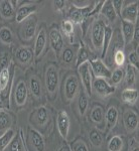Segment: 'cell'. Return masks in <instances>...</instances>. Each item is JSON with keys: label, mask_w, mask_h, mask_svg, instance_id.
Returning a JSON list of instances; mask_svg holds the SVG:
<instances>
[{"label": "cell", "mask_w": 139, "mask_h": 151, "mask_svg": "<svg viewBox=\"0 0 139 151\" xmlns=\"http://www.w3.org/2000/svg\"><path fill=\"white\" fill-rule=\"evenodd\" d=\"M107 23L106 20L103 17H96L92 25L91 30V41L94 45V47L97 50H102V45H103V40H104V33H105V27Z\"/></svg>", "instance_id": "1"}, {"label": "cell", "mask_w": 139, "mask_h": 151, "mask_svg": "<svg viewBox=\"0 0 139 151\" xmlns=\"http://www.w3.org/2000/svg\"><path fill=\"white\" fill-rule=\"evenodd\" d=\"M94 5L95 2H91L87 7H76L75 5L71 6L67 15L68 19L74 24H82L87 18H89V14L94 8Z\"/></svg>", "instance_id": "2"}, {"label": "cell", "mask_w": 139, "mask_h": 151, "mask_svg": "<svg viewBox=\"0 0 139 151\" xmlns=\"http://www.w3.org/2000/svg\"><path fill=\"white\" fill-rule=\"evenodd\" d=\"M19 27V36L21 40L23 41H30L35 37L36 30H37V18L35 15L29 16L27 19L20 23Z\"/></svg>", "instance_id": "3"}, {"label": "cell", "mask_w": 139, "mask_h": 151, "mask_svg": "<svg viewBox=\"0 0 139 151\" xmlns=\"http://www.w3.org/2000/svg\"><path fill=\"white\" fill-rule=\"evenodd\" d=\"M45 88L50 95L55 96L58 86V72L53 65L46 68L45 70Z\"/></svg>", "instance_id": "4"}, {"label": "cell", "mask_w": 139, "mask_h": 151, "mask_svg": "<svg viewBox=\"0 0 139 151\" xmlns=\"http://www.w3.org/2000/svg\"><path fill=\"white\" fill-rule=\"evenodd\" d=\"M90 69L92 73L96 78H101V79H110L112 72L108 69L106 65L103 63V60L100 58H94V60H90L89 62Z\"/></svg>", "instance_id": "5"}, {"label": "cell", "mask_w": 139, "mask_h": 151, "mask_svg": "<svg viewBox=\"0 0 139 151\" xmlns=\"http://www.w3.org/2000/svg\"><path fill=\"white\" fill-rule=\"evenodd\" d=\"M94 89L97 95H99L102 98H106L109 97L115 92L116 87L112 86L109 84L105 79L101 78H97L94 82H92V90Z\"/></svg>", "instance_id": "6"}, {"label": "cell", "mask_w": 139, "mask_h": 151, "mask_svg": "<svg viewBox=\"0 0 139 151\" xmlns=\"http://www.w3.org/2000/svg\"><path fill=\"white\" fill-rule=\"evenodd\" d=\"M78 73L81 78V81L84 87L85 92L87 95L91 96L92 95V75H91V69H90L89 63H84L78 67Z\"/></svg>", "instance_id": "7"}, {"label": "cell", "mask_w": 139, "mask_h": 151, "mask_svg": "<svg viewBox=\"0 0 139 151\" xmlns=\"http://www.w3.org/2000/svg\"><path fill=\"white\" fill-rule=\"evenodd\" d=\"M79 91V80L76 75H70L64 82V95L68 101L74 100Z\"/></svg>", "instance_id": "8"}, {"label": "cell", "mask_w": 139, "mask_h": 151, "mask_svg": "<svg viewBox=\"0 0 139 151\" xmlns=\"http://www.w3.org/2000/svg\"><path fill=\"white\" fill-rule=\"evenodd\" d=\"M138 4H139L138 1H134L132 3L128 4V5L123 6L120 14L121 20L127 21V22L133 24L135 23L138 20V11H139Z\"/></svg>", "instance_id": "9"}, {"label": "cell", "mask_w": 139, "mask_h": 151, "mask_svg": "<svg viewBox=\"0 0 139 151\" xmlns=\"http://www.w3.org/2000/svg\"><path fill=\"white\" fill-rule=\"evenodd\" d=\"M57 127L60 136L67 139L70 131V117L65 110H60L57 115Z\"/></svg>", "instance_id": "10"}, {"label": "cell", "mask_w": 139, "mask_h": 151, "mask_svg": "<svg viewBox=\"0 0 139 151\" xmlns=\"http://www.w3.org/2000/svg\"><path fill=\"white\" fill-rule=\"evenodd\" d=\"M25 3H27V2H24L22 5L18 6L17 10L15 12V21L17 23H22L25 19H27L29 16L33 15V13L37 10V6L35 4Z\"/></svg>", "instance_id": "11"}, {"label": "cell", "mask_w": 139, "mask_h": 151, "mask_svg": "<svg viewBox=\"0 0 139 151\" xmlns=\"http://www.w3.org/2000/svg\"><path fill=\"white\" fill-rule=\"evenodd\" d=\"M28 96V90L26 83L24 81H19L18 84L16 85L15 90H14V101H15V105L18 107H22L25 105L26 101H27Z\"/></svg>", "instance_id": "12"}, {"label": "cell", "mask_w": 139, "mask_h": 151, "mask_svg": "<svg viewBox=\"0 0 139 151\" xmlns=\"http://www.w3.org/2000/svg\"><path fill=\"white\" fill-rule=\"evenodd\" d=\"M46 38H48V36H46V29L45 26L42 25L37 32L35 42V47H33V55H35V58H40L42 55L46 45Z\"/></svg>", "instance_id": "13"}, {"label": "cell", "mask_w": 139, "mask_h": 151, "mask_svg": "<svg viewBox=\"0 0 139 151\" xmlns=\"http://www.w3.org/2000/svg\"><path fill=\"white\" fill-rule=\"evenodd\" d=\"M50 47L55 52L60 53V50L64 47V37H63V35L60 32V30L58 27H52L50 30Z\"/></svg>", "instance_id": "14"}, {"label": "cell", "mask_w": 139, "mask_h": 151, "mask_svg": "<svg viewBox=\"0 0 139 151\" xmlns=\"http://www.w3.org/2000/svg\"><path fill=\"white\" fill-rule=\"evenodd\" d=\"M123 123L124 127L128 133H132L138 128L139 117L138 114L132 110H126L123 115Z\"/></svg>", "instance_id": "15"}, {"label": "cell", "mask_w": 139, "mask_h": 151, "mask_svg": "<svg viewBox=\"0 0 139 151\" xmlns=\"http://www.w3.org/2000/svg\"><path fill=\"white\" fill-rule=\"evenodd\" d=\"M33 52L28 47H20L15 52V58L20 64H28L33 58Z\"/></svg>", "instance_id": "16"}, {"label": "cell", "mask_w": 139, "mask_h": 151, "mask_svg": "<svg viewBox=\"0 0 139 151\" xmlns=\"http://www.w3.org/2000/svg\"><path fill=\"white\" fill-rule=\"evenodd\" d=\"M31 118L33 119V122L36 125H38L40 127H45L46 123L48 122V119H50V115H48V112L46 110L45 107H40L35 110V113L31 115Z\"/></svg>", "instance_id": "17"}, {"label": "cell", "mask_w": 139, "mask_h": 151, "mask_svg": "<svg viewBox=\"0 0 139 151\" xmlns=\"http://www.w3.org/2000/svg\"><path fill=\"white\" fill-rule=\"evenodd\" d=\"M29 135H30L31 143L35 146L36 151H45V143L40 131L31 128L29 129Z\"/></svg>", "instance_id": "18"}, {"label": "cell", "mask_w": 139, "mask_h": 151, "mask_svg": "<svg viewBox=\"0 0 139 151\" xmlns=\"http://www.w3.org/2000/svg\"><path fill=\"white\" fill-rule=\"evenodd\" d=\"M118 117H119V113H118L117 108H115V107L112 106L106 111L105 119H106L107 131H110L115 127L116 124H117V121H118Z\"/></svg>", "instance_id": "19"}, {"label": "cell", "mask_w": 139, "mask_h": 151, "mask_svg": "<svg viewBox=\"0 0 139 151\" xmlns=\"http://www.w3.org/2000/svg\"><path fill=\"white\" fill-rule=\"evenodd\" d=\"M0 16L4 19L15 18V10L12 6L11 1H7V0L0 1Z\"/></svg>", "instance_id": "20"}, {"label": "cell", "mask_w": 139, "mask_h": 151, "mask_svg": "<svg viewBox=\"0 0 139 151\" xmlns=\"http://www.w3.org/2000/svg\"><path fill=\"white\" fill-rule=\"evenodd\" d=\"M100 13L103 16H105V19L109 21V22H114L117 18V14L115 10H114L113 6H112V1L108 0V1H104V4L101 8Z\"/></svg>", "instance_id": "21"}, {"label": "cell", "mask_w": 139, "mask_h": 151, "mask_svg": "<svg viewBox=\"0 0 139 151\" xmlns=\"http://www.w3.org/2000/svg\"><path fill=\"white\" fill-rule=\"evenodd\" d=\"M122 100H123L124 103L128 105H135L136 102L138 101L139 93L136 89L133 88H127V89L123 90L121 94Z\"/></svg>", "instance_id": "22"}, {"label": "cell", "mask_w": 139, "mask_h": 151, "mask_svg": "<svg viewBox=\"0 0 139 151\" xmlns=\"http://www.w3.org/2000/svg\"><path fill=\"white\" fill-rule=\"evenodd\" d=\"M134 24L122 20V35H123L124 45H127L133 40Z\"/></svg>", "instance_id": "23"}, {"label": "cell", "mask_w": 139, "mask_h": 151, "mask_svg": "<svg viewBox=\"0 0 139 151\" xmlns=\"http://www.w3.org/2000/svg\"><path fill=\"white\" fill-rule=\"evenodd\" d=\"M112 35H113V30H112L111 26L107 24L105 27V33H104V40H103V45H102V50H101V58H105L108 52L109 45L112 40Z\"/></svg>", "instance_id": "24"}, {"label": "cell", "mask_w": 139, "mask_h": 151, "mask_svg": "<svg viewBox=\"0 0 139 151\" xmlns=\"http://www.w3.org/2000/svg\"><path fill=\"white\" fill-rule=\"evenodd\" d=\"M137 69L131 65H126V70L124 72V79H125L126 85L128 87H132L136 82V77H137Z\"/></svg>", "instance_id": "25"}, {"label": "cell", "mask_w": 139, "mask_h": 151, "mask_svg": "<svg viewBox=\"0 0 139 151\" xmlns=\"http://www.w3.org/2000/svg\"><path fill=\"white\" fill-rule=\"evenodd\" d=\"M10 68L7 67L0 70V93L5 92L9 83H10Z\"/></svg>", "instance_id": "26"}, {"label": "cell", "mask_w": 139, "mask_h": 151, "mask_svg": "<svg viewBox=\"0 0 139 151\" xmlns=\"http://www.w3.org/2000/svg\"><path fill=\"white\" fill-rule=\"evenodd\" d=\"M90 119L96 125H101L104 121V110L101 106H95L90 114Z\"/></svg>", "instance_id": "27"}, {"label": "cell", "mask_w": 139, "mask_h": 151, "mask_svg": "<svg viewBox=\"0 0 139 151\" xmlns=\"http://www.w3.org/2000/svg\"><path fill=\"white\" fill-rule=\"evenodd\" d=\"M88 106H89L88 95L85 92V90H81L79 92V98H78V108H79L80 115H85V113H86L88 109Z\"/></svg>", "instance_id": "28"}, {"label": "cell", "mask_w": 139, "mask_h": 151, "mask_svg": "<svg viewBox=\"0 0 139 151\" xmlns=\"http://www.w3.org/2000/svg\"><path fill=\"white\" fill-rule=\"evenodd\" d=\"M74 31H75V24L70 21L69 19L62 21L60 24V32H63L66 36L70 38L71 41L74 40Z\"/></svg>", "instance_id": "29"}, {"label": "cell", "mask_w": 139, "mask_h": 151, "mask_svg": "<svg viewBox=\"0 0 139 151\" xmlns=\"http://www.w3.org/2000/svg\"><path fill=\"white\" fill-rule=\"evenodd\" d=\"M14 136H15V132L11 128L5 131L2 135H0V151H4L6 149V147L14 138Z\"/></svg>", "instance_id": "30"}, {"label": "cell", "mask_w": 139, "mask_h": 151, "mask_svg": "<svg viewBox=\"0 0 139 151\" xmlns=\"http://www.w3.org/2000/svg\"><path fill=\"white\" fill-rule=\"evenodd\" d=\"M124 146L123 138L119 135H115L109 140L108 144H107V148L109 151H122Z\"/></svg>", "instance_id": "31"}, {"label": "cell", "mask_w": 139, "mask_h": 151, "mask_svg": "<svg viewBox=\"0 0 139 151\" xmlns=\"http://www.w3.org/2000/svg\"><path fill=\"white\" fill-rule=\"evenodd\" d=\"M12 123V119L8 113L5 111H0V131L5 132L8 129H10Z\"/></svg>", "instance_id": "32"}, {"label": "cell", "mask_w": 139, "mask_h": 151, "mask_svg": "<svg viewBox=\"0 0 139 151\" xmlns=\"http://www.w3.org/2000/svg\"><path fill=\"white\" fill-rule=\"evenodd\" d=\"M29 89L30 92L35 98H40L41 97V84L40 80L36 77H31L29 80Z\"/></svg>", "instance_id": "33"}, {"label": "cell", "mask_w": 139, "mask_h": 151, "mask_svg": "<svg viewBox=\"0 0 139 151\" xmlns=\"http://www.w3.org/2000/svg\"><path fill=\"white\" fill-rule=\"evenodd\" d=\"M4 151H24L23 142L19 134L14 136V138L12 139V141L9 143V145L7 146Z\"/></svg>", "instance_id": "34"}, {"label": "cell", "mask_w": 139, "mask_h": 151, "mask_svg": "<svg viewBox=\"0 0 139 151\" xmlns=\"http://www.w3.org/2000/svg\"><path fill=\"white\" fill-rule=\"evenodd\" d=\"M123 79H124V70L122 69V68H117V69L111 74V77H110V79H109V81H110L109 84L115 87L116 85L120 84Z\"/></svg>", "instance_id": "35"}, {"label": "cell", "mask_w": 139, "mask_h": 151, "mask_svg": "<svg viewBox=\"0 0 139 151\" xmlns=\"http://www.w3.org/2000/svg\"><path fill=\"white\" fill-rule=\"evenodd\" d=\"M0 40L5 45H10L13 41V35L10 30V28L8 27H2L0 28Z\"/></svg>", "instance_id": "36"}, {"label": "cell", "mask_w": 139, "mask_h": 151, "mask_svg": "<svg viewBox=\"0 0 139 151\" xmlns=\"http://www.w3.org/2000/svg\"><path fill=\"white\" fill-rule=\"evenodd\" d=\"M87 62H89V52H87V50L85 47H81L77 53L76 65H77V68H78L79 65H81L82 64L87 63Z\"/></svg>", "instance_id": "37"}, {"label": "cell", "mask_w": 139, "mask_h": 151, "mask_svg": "<svg viewBox=\"0 0 139 151\" xmlns=\"http://www.w3.org/2000/svg\"><path fill=\"white\" fill-rule=\"evenodd\" d=\"M89 138L92 144L97 147H100L103 143V137H102L101 133L97 130H92L89 134Z\"/></svg>", "instance_id": "38"}, {"label": "cell", "mask_w": 139, "mask_h": 151, "mask_svg": "<svg viewBox=\"0 0 139 151\" xmlns=\"http://www.w3.org/2000/svg\"><path fill=\"white\" fill-rule=\"evenodd\" d=\"M126 60L125 53H124L123 50L118 48L114 52V63L118 68H122V65H124Z\"/></svg>", "instance_id": "39"}, {"label": "cell", "mask_w": 139, "mask_h": 151, "mask_svg": "<svg viewBox=\"0 0 139 151\" xmlns=\"http://www.w3.org/2000/svg\"><path fill=\"white\" fill-rule=\"evenodd\" d=\"M76 57V52H75V48L74 47H67L64 50L63 52V60L66 64H71L73 60H75Z\"/></svg>", "instance_id": "40"}, {"label": "cell", "mask_w": 139, "mask_h": 151, "mask_svg": "<svg viewBox=\"0 0 139 151\" xmlns=\"http://www.w3.org/2000/svg\"><path fill=\"white\" fill-rule=\"evenodd\" d=\"M72 151H89L87 144L85 143V141L83 140H77L73 143L72 145Z\"/></svg>", "instance_id": "41"}, {"label": "cell", "mask_w": 139, "mask_h": 151, "mask_svg": "<svg viewBox=\"0 0 139 151\" xmlns=\"http://www.w3.org/2000/svg\"><path fill=\"white\" fill-rule=\"evenodd\" d=\"M128 60H129V65H133L135 69L138 70V52L137 50H134V52H130L128 55Z\"/></svg>", "instance_id": "42"}, {"label": "cell", "mask_w": 139, "mask_h": 151, "mask_svg": "<svg viewBox=\"0 0 139 151\" xmlns=\"http://www.w3.org/2000/svg\"><path fill=\"white\" fill-rule=\"evenodd\" d=\"M123 4H124V1H122V0H114V1H112V6H113L117 16H119V17H120L121 10H122V8H123Z\"/></svg>", "instance_id": "43"}, {"label": "cell", "mask_w": 139, "mask_h": 151, "mask_svg": "<svg viewBox=\"0 0 139 151\" xmlns=\"http://www.w3.org/2000/svg\"><path fill=\"white\" fill-rule=\"evenodd\" d=\"M53 7H55V10L58 11H63L66 8V5H67V2L64 1V0H57V1L53 2Z\"/></svg>", "instance_id": "44"}, {"label": "cell", "mask_w": 139, "mask_h": 151, "mask_svg": "<svg viewBox=\"0 0 139 151\" xmlns=\"http://www.w3.org/2000/svg\"><path fill=\"white\" fill-rule=\"evenodd\" d=\"M139 40V22L138 20L134 23V33H133V40H135L138 43Z\"/></svg>", "instance_id": "45"}, {"label": "cell", "mask_w": 139, "mask_h": 151, "mask_svg": "<svg viewBox=\"0 0 139 151\" xmlns=\"http://www.w3.org/2000/svg\"><path fill=\"white\" fill-rule=\"evenodd\" d=\"M19 135H20L21 139H22L24 151H29V150H28V148H27V145H26V143H25V140H24V134H23V130H22V129H19Z\"/></svg>", "instance_id": "46"}, {"label": "cell", "mask_w": 139, "mask_h": 151, "mask_svg": "<svg viewBox=\"0 0 139 151\" xmlns=\"http://www.w3.org/2000/svg\"><path fill=\"white\" fill-rule=\"evenodd\" d=\"M60 151H72V149H71V147H70V145H69V144H65V145L63 146V147L60 149Z\"/></svg>", "instance_id": "47"}, {"label": "cell", "mask_w": 139, "mask_h": 151, "mask_svg": "<svg viewBox=\"0 0 139 151\" xmlns=\"http://www.w3.org/2000/svg\"><path fill=\"white\" fill-rule=\"evenodd\" d=\"M131 151H139V147H138V144L134 146V147L132 148V149H131Z\"/></svg>", "instance_id": "48"}]
</instances>
